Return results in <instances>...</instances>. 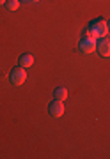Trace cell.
Listing matches in <instances>:
<instances>
[{
    "instance_id": "obj_9",
    "label": "cell",
    "mask_w": 110,
    "mask_h": 159,
    "mask_svg": "<svg viewBox=\"0 0 110 159\" xmlns=\"http://www.w3.org/2000/svg\"><path fill=\"white\" fill-rule=\"evenodd\" d=\"M6 4V0H0V6H4Z\"/></svg>"
},
{
    "instance_id": "obj_11",
    "label": "cell",
    "mask_w": 110,
    "mask_h": 159,
    "mask_svg": "<svg viewBox=\"0 0 110 159\" xmlns=\"http://www.w3.org/2000/svg\"><path fill=\"white\" fill-rule=\"evenodd\" d=\"M32 2H37V0H32Z\"/></svg>"
},
{
    "instance_id": "obj_10",
    "label": "cell",
    "mask_w": 110,
    "mask_h": 159,
    "mask_svg": "<svg viewBox=\"0 0 110 159\" xmlns=\"http://www.w3.org/2000/svg\"><path fill=\"white\" fill-rule=\"evenodd\" d=\"M107 27H108V30H110V21H107Z\"/></svg>"
},
{
    "instance_id": "obj_1",
    "label": "cell",
    "mask_w": 110,
    "mask_h": 159,
    "mask_svg": "<svg viewBox=\"0 0 110 159\" xmlns=\"http://www.w3.org/2000/svg\"><path fill=\"white\" fill-rule=\"evenodd\" d=\"M94 50H96V37L85 29L82 34L80 43H78V51L80 53H93Z\"/></svg>"
},
{
    "instance_id": "obj_8",
    "label": "cell",
    "mask_w": 110,
    "mask_h": 159,
    "mask_svg": "<svg viewBox=\"0 0 110 159\" xmlns=\"http://www.w3.org/2000/svg\"><path fill=\"white\" fill-rule=\"evenodd\" d=\"M4 7H6L9 12H14L20 7V0H6V4H4Z\"/></svg>"
},
{
    "instance_id": "obj_4",
    "label": "cell",
    "mask_w": 110,
    "mask_h": 159,
    "mask_svg": "<svg viewBox=\"0 0 110 159\" xmlns=\"http://www.w3.org/2000/svg\"><path fill=\"white\" fill-rule=\"evenodd\" d=\"M48 113H50V117H53V119L62 117V113H64V104H62V101L53 99V101L48 104Z\"/></svg>"
},
{
    "instance_id": "obj_3",
    "label": "cell",
    "mask_w": 110,
    "mask_h": 159,
    "mask_svg": "<svg viewBox=\"0 0 110 159\" xmlns=\"http://www.w3.org/2000/svg\"><path fill=\"white\" fill-rule=\"evenodd\" d=\"M27 80V71H25L22 66H16V67L11 69L9 73V81L12 85H23V81Z\"/></svg>"
},
{
    "instance_id": "obj_2",
    "label": "cell",
    "mask_w": 110,
    "mask_h": 159,
    "mask_svg": "<svg viewBox=\"0 0 110 159\" xmlns=\"http://www.w3.org/2000/svg\"><path fill=\"white\" fill-rule=\"evenodd\" d=\"M87 30L94 35V37H105V35L108 34V27H107V21H105L103 18H96L93 21H89L87 25Z\"/></svg>"
},
{
    "instance_id": "obj_5",
    "label": "cell",
    "mask_w": 110,
    "mask_h": 159,
    "mask_svg": "<svg viewBox=\"0 0 110 159\" xmlns=\"http://www.w3.org/2000/svg\"><path fill=\"white\" fill-rule=\"evenodd\" d=\"M96 50H98V53L101 55V57H110V39H107V37H99L98 41H96Z\"/></svg>"
},
{
    "instance_id": "obj_6",
    "label": "cell",
    "mask_w": 110,
    "mask_h": 159,
    "mask_svg": "<svg viewBox=\"0 0 110 159\" xmlns=\"http://www.w3.org/2000/svg\"><path fill=\"white\" fill-rule=\"evenodd\" d=\"M32 64H34V57L30 53H23V55H20V58H18V66H22L23 69H29Z\"/></svg>"
},
{
    "instance_id": "obj_7",
    "label": "cell",
    "mask_w": 110,
    "mask_h": 159,
    "mask_svg": "<svg viewBox=\"0 0 110 159\" xmlns=\"http://www.w3.org/2000/svg\"><path fill=\"white\" fill-rule=\"evenodd\" d=\"M53 99H59V101L68 99V89H66V87H57V89L53 90Z\"/></svg>"
}]
</instances>
